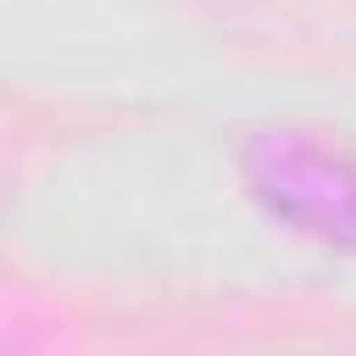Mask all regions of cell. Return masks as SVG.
<instances>
[{"label": "cell", "mask_w": 356, "mask_h": 356, "mask_svg": "<svg viewBox=\"0 0 356 356\" xmlns=\"http://www.w3.org/2000/svg\"><path fill=\"white\" fill-rule=\"evenodd\" d=\"M245 182L280 224L356 252V154L307 133H259L245 147Z\"/></svg>", "instance_id": "obj_1"}]
</instances>
